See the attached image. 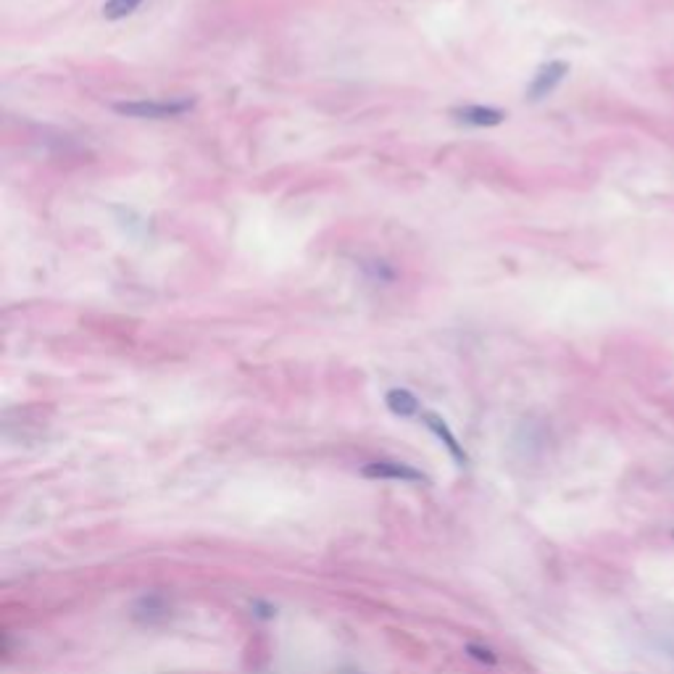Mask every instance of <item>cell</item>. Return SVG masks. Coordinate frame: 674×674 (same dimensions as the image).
I'll list each match as a JSON object with an SVG mask.
<instances>
[{"label": "cell", "mask_w": 674, "mask_h": 674, "mask_svg": "<svg viewBox=\"0 0 674 674\" xmlns=\"http://www.w3.org/2000/svg\"><path fill=\"white\" fill-rule=\"evenodd\" d=\"M193 108V100H130L116 103L114 111L132 119H171Z\"/></svg>", "instance_id": "1"}, {"label": "cell", "mask_w": 674, "mask_h": 674, "mask_svg": "<svg viewBox=\"0 0 674 674\" xmlns=\"http://www.w3.org/2000/svg\"><path fill=\"white\" fill-rule=\"evenodd\" d=\"M364 477L369 480H398V482H430L424 472L400 464V461H372L361 469Z\"/></svg>", "instance_id": "2"}, {"label": "cell", "mask_w": 674, "mask_h": 674, "mask_svg": "<svg viewBox=\"0 0 674 674\" xmlns=\"http://www.w3.org/2000/svg\"><path fill=\"white\" fill-rule=\"evenodd\" d=\"M567 75H569V64H567V61H548L545 67L537 69V75H535L529 90H527V98H529L532 103H535V100H543L545 95H551V92L561 84V79Z\"/></svg>", "instance_id": "3"}, {"label": "cell", "mask_w": 674, "mask_h": 674, "mask_svg": "<svg viewBox=\"0 0 674 674\" xmlns=\"http://www.w3.org/2000/svg\"><path fill=\"white\" fill-rule=\"evenodd\" d=\"M450 114L456 122H464L469 127H496L506 119L504 111L488 108V106H464V108H453Z\"/></svg>", "instance_id": "4"}, {"label": "cell", "mask_w": 674, "mask_h": 674, "mask_svg": "<svg viewBox=\"0 0 674 674\" xmlns=\"http://www.w3.org/2000/svg\"><path fill=\"white\" fill-rule=\"evenodd\" d=\"M424 424L438 435V440L448 448V453L453 456V461L458 464V466H464L466 461H469V456H466V450L464 446L458 443V438L450 432V427L446 424V419L443 416H438V414H424Z\"/></svg>", "instance_id": "5"}, {"label": "cell", "mask_w": 674, "mask_h": 674, "mask_svg": "<svg viewBox=\"0 0 674 674\" xmlns=\"http://www.w3.org/2000/svg\"><path fill=\"white\" fill-rule=\"evenodd\" d=\"M385 406L395 414V416H414L419 411V400L414 393L403 390V387H393L385 395Z\"/></svg>", "instance_id": "6"}, {"label": "cell", "mask_w": 674, "mask_h": 674, "mask_svg": "<svg viewBox=\"0 0 674 674\" xmlns=\"http://www.w3.org/2000/svg\"><path fill=\"white\" fill-rule=\"evenodd\" d=\"M140 3H143V0H108V3L103 5V16L111 19V21L124 19V16H130Z\"/></svg>", "instance_id": "7"}, {"label": "cell", "mask_w": 674, "mask_h": 674, "mask_svg": "<svg viewBox=\"0 0 674 674\" xmlns=\"http://www.w3.org/2000/svg\"><path fill=\"white\" fill-rule=\"evenodd\" d=\"M466 654L472 656V659H477V662H482V664H488V667H493L498 659H496V654L488 648V646H480V643H469L466 646Z\"/></svg>", "instance_id": "8"}, {"label": "cell", "mask_w": 674, "mask_h": 674, "mask_svg": "<svg viewBox=\"0 0 674 674\" xmlns=\"http://www.w3.org/2000/svg\"><path fill=\"white\" fill-rule=\"evenodd\" d=\"M672 535H674V532H672Z\"/></svg>", "instance_id": "9"}]
</instances>
